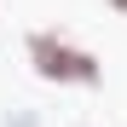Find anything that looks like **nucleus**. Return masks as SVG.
<instances>
[{"instance_id":"nucleus-1","label":"nucleus","mask_w":127,"mask_h":127,"mask_svg":"<svg viewBox=\"0 0 127 127\" xmlns=\"http://www.w3.org/2000/svg\"><path fill=\"white\" fill-rule=\"evenodd\" d=\"M35 64H40V75H52V81H98V64L87 52H75V46H64L58 35H35Z\"/></svg>"},{"instance_id":"nucleus-2","label":"nucleus","mask_w":127,"mask_h":127,"mask_svg":"<svg viewBox=\"0 0 127 127\" xmlns=\"http://www.w3.org/2000/svg\"><path fill=\"white\" fill-rule=\"evenodd\" d=\"M110 6H127V0H110Z\"/></svg>"}]
</instances>
